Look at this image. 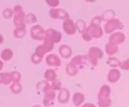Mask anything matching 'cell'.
<instances>
[{"instance_id":"obj_1","label":"cell","mask_w":129,"mask_h":107,"mask_svg":"<svg viewBox=\"0 0 129 107\" xmlns=\"http://www.w3.org/2000/svg\"><path fill=\"white\" fill-rule=\"evenodd\" d=\"M111 88L107 84L101 86L98 94V104L99 107H110L112 104L111 99Z\"/></svg>"},{"instance_id":"obj_2","label":"cell","mask_w":129,"mask_h":107,"mask_svg":"<svg viewBox=\"0 0 129 107\" xmlns=\"http://www.w3.org/2000/svg\"><path fill=\"white\" fill-rule=\"evenodd\" d=\"M103 35V31L100 25L90 24L82 33V38L85 42L91 41L93 39H99Z\"/></svg>"},{"instance_id":"obj_3","label":"cell","mask_w":129,"mask_h":107,"mask_svg":"<svg viewBox=\"0 0 129 107\" xmlns=\"http://www.w3.org/2000/svg\"><path fill=\"white\" fill-rule=\"evenodd\" d=\"M14 16L13 21L15 27L26 26V16L22 6L20 5H15L13 8Z\"/></svg>"},{"instance_id":"obj_4","label":"cell","mask_w":129,"mask_h":107,"mask_svg":"<svg viewBox=\"0 0 129 107\" xmlns=\"http://www.w3.org/2000/svg\"><path fill=\"white\" fill-rule=\"evenodd\" d=\"M103 56V52L97 47H91L88 50V57L89 62L93 66L98 65V60H101Z\"/></svg>"},{"instance_id":"obj_5","label":"cell","mask_w":129,"mask_h":107,"mask_svg":"<svg viewBox=\"0 0 129 107\" xmlns=\"http://www.w3.org/2000/svg\"><path fill=\"white\" fill-rule=\"evenodd\" d=\"M123 27L124 26L119 20L113 18L107 21L104 25V31L106 34H112L116 30H122Z\"/></svg>"},{"instance_id":"obj_6","label":"cell","mask_w":129,"mask_h":107,"mask_svg":"<svg viewBox=\"0 0 129 107\" xmlns=\"http://www.w3.org/2000/svg\"><path fill=\"white\" fill-rule=\"evenodd\" d=\"M62 34L59 31L54 30V28H49L45 30V35L44 40L50 42L53 44H57L61 41Z\"/></svg>"},{"instance_id":"obj_7","label":"cell","mask_w":129,"mask_h":107,"mask_svg":"<svg viewBox=\"0 0 129 107\" xmlns=\"http://www.w3.org/2000/svg\"><path fill=\"white\" fill-rule=\"evenodd\" d=\"M54 44L50 42L47 41V40H44L43 44L37 47L34 54H37L44 59L45 54L51 52L54 49Z\"/></svg>"},{"instance_id":"obj_8","label":"cell","mask_w":129,"mask_h":107,"mask_svg":"<svg viewBox=\"0 0 129 107\" xmlns=\"http://www.w3.org/2000/svg\"><path fill=\"white\" fill-rule=\"evenodd\" d=\"M45 30L40 25H34L30 30V36L34 40L42 41L44 40Z\"/></svg>"},{"instance_id":"obj_9","label":"cell","mask_w":129,"mask_h":107,"mask_svg":"<svg viewBox=\"0 0 129 107\" xmlns=\"http://www.w3.org/2000/svg\"><path fill=\"white\" fill-rule=\"evenodd\" d=\"M49 15L52 18L60 19L64 21L70 18L69 13L61 8H51L49 11Z\"/></svg>"},{"instance_id":"obj_10","label":"cell","mask_w":129,"mask_h":107,"mask_svg":"<svg viewBox=\"0 0 129 107\" xmlns=\"http://www.w3.org/2000/svg\"><path fill=\"white\" fill-rule=\"evenodd\" d=\"M63 30L68 35H73L76 32V27L75 23L71 19L64 20L62 24Z\"/></svg>"},{"instance_id":"obj_11","label":"cell","mask_w":129,"mask_h":107,"mask_svg":"<svg viewBox=\"0 0 129 107\" xmlns=\"http://www.w3.org/2000/svg\"><path fill=\"white\" fill-rule=\"evenodd\" d=\"M125 39L126 37L123 33L115 32L111 34L110 36L109 37L108 42L118 46V45H120L124 42Z\"/></svg>"},{"instance_id":"obj_12","label":"cell","mask_w":129,"mask_h":107,"mask_svg":"<svg viewBox=\"0 0 129 107\" xmlns=\"http://www.w3.org/2000/svg\"><path fill=\"white\" fill-rule=\"evenodd\" d=\"M45 62L49 66L58 67L61 65V60L58 55L54 54L48 55L45 58Z\"/></svg>"},{"instance_id":"obj_13","label":"cell","mask_w":129,"mask_h":107,"mask_svg":"<svg viewBox=\"0 0 129 107\" xmlns=\"http://www.w3.org/2000/svg\"><path fill=\"white\" fill-rule=\"evenodd\" d=\"M88 60V57L87 55H77L73 57L70 62L79 69H83V67L87 64Z\"/></svg>"},{"instance_id":"obj_14","label":"cell","mask_w":129,"mask_h":107,"mask_svg":"<svg viewBox=\"0 0 129 107\" xmlns=\"http://www.w3.org/2000/svg\"><path fill=\"white\" fill-rule=\"evenodd\" d=\"M121 73L117 69H112L109 70L107 75V80L110 83H115L120 80Z\"/></svg>"},{"instance_id":"obj_15","label":"cell","mask_w":129,"mask_h":107,"mask_svg":"<svg viewBox=\"0 0 129 107\" xmlns=\"http://www.w3.org/2000/svg\"><path fill=\"white\" fill-rule=\"evenodd\" d=\"M55 98V91H51L44 94L43 99V104L45 107H49L54 104V101Z\"/></svg>"},{"instance_id":"obj_16","label":"cell","mask_w":129,"mask_h":107,"mask_svg":"<svg viewBox=\"0 0 129 107\" xmlns=\"http://www.w3.org/2000/svg\"><path fill=\"white\" fill-rule=\"evenodd\" d=\"M70 96L71 93L69 89L67 88H62L58 94V101L62 104H65L69 101Z\"/></svg>"},{"instance_id":"obj_17","label":"cell","mask_w":129,"mask_h":107,"mask_svg":"<svg viewBox=\"0 0 129 107\" xmlns=\"http://www.w3.org/2000/svg\"><path fill=\"white\" fill-rule=\"evenodd\" d=\"M59 53L62 57L68 59L71 57L73 50L71 47L68 45H62L59 47Z\"/></svg>"},{"instance_id":"obj_18","label":"cell","mask_w":129,"mask_h":107,"mask_svg":"<svg viewBox=\"0 0 129 107\" xmlns=\"http://www.w3.org/2000/svg\"><path fill=\"white\" fill-rule=\"evenodd\" d=\"M85 100V95L83 93L76 92L73 96V103L75 106L79 107L84 103Z\"/></svg>"},{"instance_id":"obj_19","label":"cell","mask_w":129,"mask_h":107,"mask_svg":"<svg viewBox=\"0 0 129 107\" xmlns=\"http://www.w3.org/2000/svg\"><path fill=\"white\" fill-rule=\"evenodd\" d=\"M13 57V51L10 48H5L0 53V58L4 61H8Z\"/></svg>"},{"instance_id":"obj_20","label":"cell","mask_w":129,"mask_h":107,"mask_svg":"<svg viewBox=\"0 0 129 107\" xmlns=\"http://www.w3.org/2000/svg\"><path fill=\"white\" fill-rule=\"evenodd\" d=\"M12 83L13 79L11 73H0V84L8 85Z\"/></svg>"},{"instance_id":"obj_21","label":"cell","mask_w":129,"mask_h":107,"mask_svg":"<svg viewBox=\"0 0 129 107\" xmlns=\"http://www.w3.org/2000/svg\"><path fill=\"white\" fill-rule=\"evenodd\" d=\"M44 77L45 78V81L47 82H52V83L54 81L57 80V76L56 72L55 70L52 69H47L45 71L44 74Z\"/></svg>"},{"instance_id":"obj_22","label":"cell","mask_w":129,"mask_h":107,"mask_svg":"<svg viewBox=\"0 0 129 107\" xmlns=\"http://www.w3.org/2000/svg\"><path fill=\"white\" fill-rule=\"evenodd\" d=\"M37 89H42L44 94L51 91H54L52 89L51 84H49V82L46 81H40V82H39L37 84Z\"/></svg>"},{"instance_id":"obj_23","label":"cell","mask_w":129,"mask_h":107,"mask_svg":"<svg viewBox=\"0 0 129 107\" xmlns=\"http://www.w3.org/2000/svg\"><path fill=\"white\" fill-rule=\"evenodd\" d=\"M106 53L109 56H113L118 51V46L108 42L105 45Z\"/></svg>"},{"instance_id":"obj_24","label":"cell","mask_w":129,"mask_h":107,"mask_svg":"<svg viewBox=\"0 0 129 107\" xmlns=\"http://www.w3.org/2000/svg\"><path fill=\"white\" fill-rule=\"evenodd\" d=\"M26 26H20V27H15L13 31V36L16 39H23L26 35Z\"/></svg>"},{"instance_id":"obj_25","label":"cell","mask_w":129,"mask_h":107,"mask_svg":"<svg viewBox=\"0 0 129 107\" xmlns=\"http://www.w3.org/2000/svg\"><path fill=\"white\" fill-rule=\"evenodd\" d=\"M78 71H79V69L71 62L66 65V72L70 76H76L78 74Z\"/></svg>"},{"instance_id":"obj_26","label":"cell","mask_w":129,"mask_h":107,"mask_svg":"<svg viewBox=\"0 0 129 107\" xmlns=\"http://www.w3.org/2000/svg\"><path fill=\"white\" fill-rule=\"evenodd\" d=\"M10 91L14 94H18L22 91V86L20 83H13L10 87Z\"/></svg>"},{"instance_id":"obj_27","label":"cell","mask_w":129,"mask_h":107,"mask_svg":"<svg viewBox=\"0 0 129 107\" xmlns=\"http://www.w3.org/2000/svg\"><path fill=\"white\" fill-rule=\"evenodd\" d=\"M121 62L120 60L118 59V58L114 57H112L108 58V60L107 61V64H108L109 66L112 67L113 69H116L118 67H120Z\"/></svg>"},{"instance_id":"obj_28","label":"cell","mask_w":129,"mask_h":107,"mask_svg":"<svg viewBox=\"0 0 129 107\" xmlns=\"http://www.w3.org/2000/svg\"><path fill=\"white\" fill-rule=\"evenodd\" d=\"M76 27L80 33H83L86 29V22L83 20H78L75 22Z\"/></svg>"},{"instance_id":"obj_29","label":"cell","mask_w":129,"mask_h":107,"mask_svg":"<svg viewBox=\"0 0 129 107\" xmlns=\"http://www.w3.org/2000/svg\"><path fill=\"white\" fill-rule=\"evenodd\" d=\"M115 15V11H113V10H107L106 11H105L103 16H102L103 20L106 21L107 22V21H109V20L114 18Z\"/></svg>"},{"instance_id":"obj_30","label":"cell","mask_w":129,"mask_h":107,"mask_svg":"<svg viewBox=\"0 0 129 107\" xmlns=\"http://www.w3.org/2000/svg\"><path fill=\"white\" fill-rule=\"evenodd\" d=\"M2 15L3 16V18L6 20H9V19H11V18H13L14 16V12L13 9L11 8H5V10H3L2 12Z\"/></svg>"},{"instance_id":"obj_31","label":"cell","mask_w":129,"mask_h":107,"mask_svg":"<svg viewBox=\"0 0 129 107\" xmlns=\"http://www.w3.org/2000/svg\"><path fill=\"white\" fill-rule=\"evenodd\" d=\"M11 76H12L13 83H19L21 80V73L18 71L11 72Z\"/></svg>"},{"instance_id":"obj_32","label":"cell","mask_w":129,"mask_h":107,"mask_svg":"<svg viewBox=\"0 0 129 107\" xmlns=\"http://www.w3.org/2000/svg\"><path fill=\"white\" fill-rule=\"evenodd\" d=\"M52 89L54 91H60L62 88V83L59 80H55L53 81L51 84Z\"/></svg>"},{"instance_id":"obj_33","label":"cell","mask_w":129,"mask_h":107,"mask_svg":"<svg viewBox=\"0 0 129 107\" xmlns=\"http://www.w3.org/2000/svg\"><path fill=\"white\" fill-rule=\"evenodd\" d=\"M37 21L36 16L33 13H29L26 16V23H34Z\"/></svg>"},{"instance_id":"obj_34","label":"cell","mask_w":129,"mask_h":107,"mask_svg":"<svg viewBox=\"0 0 129 107\" xmlns=\"http://www.w3.org/2000/svg\"><path fill=\"white\" fill-rule=\"evenodd\" d=\"M43 60V58H42L41 57L39 56L38 55L35 54H33L31 56V61L32 62V63L35 64H40L42 62Z\"/></svg>"},{"instance_id":"obj_35","label":"cell","mask_w":129,"mask_h":107,"mask_svg":"<svg viewBox=\"0 0 129 107\" xmlns=\"http://www.w3.org/2000/svg\"><path fill=\"white\" fill-rule=\"evenodd\" d=\"M45 2L49 6L52 7L53 8H55L60 4V1L59 0H46Z\"/></svg>"},{"instance_id":"obj_36","label":"cell","mask_w":129,"mask_h":107,"mask_svg":"<svg viewBox=\"0 0 129 107\" xmlns=\"http://www.w3.org/2000/svg\"><path fill=\"white\" fill-rule=\"evenodd\" d=\"M102 20H103V18L101 16H94L93 18V20H91V24H93V25H100V24L102 23Z\"/></svg>"},{"instance_id":"obj_37","label":"cell","mask_w":129,"mask_h":107,"mask_svg":"<svg viewBox=\"0 0 129 107\" xmlns=\"http://www.w3.org/2000/svg\"><path fill=\"white\" fill-rule=\"evenodd\" d=\"M120 67V69H123V70H129V58L127 59L126 60H124V61L121 62Z\"/></svg>"},{"instance_id":"obj_38","label":"cell","mask_w":129,"mask_h":107,"mask_svg":"<svg viewBox=\"0 0 129 107\" xmlns=\"http://www.w3.org/2000/svg\"><path fill=\"white\" fill-rule=\"evenodd\" d=\"M81 107H96L95 104L91 103H86L83 104Z\"/></svg>"},{"instance_id":"obj_39","label":"cell","mask_w":129,"mask_h":107,"mask_svg":"<svg viewBox=\"0 0 129 107\" xmlns=\"http://www.w3.org/2000/svg\"><path fill=\"white\" fill-rule=\"evenodd\" d=\"M4 40H5L4 37L1 34H0V45H1L4 42Z\"/></svg>"},{"instance_id":"obj_40","label":"cell","mask_w":129,"mask_h":107,"mask_svg":"<svg viewBox=\"0 0 129 107\" xmlns=\"http://www.w3.org/2000/svg\"><path fill=\"white\" fill-rule=\"evenodd\" d=\"M4 67V63L3 62V60L1 59H0V70H1L3 69Z\"/></svg>"},{"instance_id":"obj_41","label":"cell","mask_w":129,"mask_h":107,"mask_svg":"<svg viewBox=\"0 0 129 107\" xmlns=\"http://www.w3.org/2000/svg\"><path fill=\"white\" fill-rule=\"evenodd\" d=\"M32 107H42V106L40 105H38V104H37V105L34 106H32Z\"/></svg>"}]
</instances>
